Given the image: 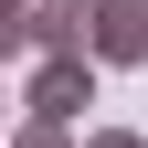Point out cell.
I'll list each match as a JSON object with an SVG mask.
<instances>
[{"label": "cell", "mask_w": 148, "mask_h": 148, "mask_svg": "<svg viewBox=\"0 0 148 148\" xmlns=\"http://www.w3.org/2000/svg\"><path fill=\"white\" fill-rule=\"evenodd\" d=\"M95 53H85V64H32L21 74V116H42V127H74V116H85V106H95Z\"/></svg>", "instance_id": "cell-1"}, {"label": "cell", "mask_w": 148, "mask_h": 148, "mask_svg": "<svg viewBox=\"0 0 148 148\" xmlns=\"http://www.w3.org/2000/svg\"><path fill=\"white\" fill-rule=\"evenodd\" d=\"M95 64H148V0H95Z\"/></svg>", "instance_id": "cell-2"}, {"label": "cell", "mask_w": 148, "mask_h": 148, "mask_svg": "<svg viewBox=\"0 0 148 148\" xmlns=\"http://www.w3.org/2000/svg\"><path fill=\"white\" fill-rule=\"evenodd\" d=\"M32 11H42V0H0V53H21V32H32Z\"/></svg>", "instance_id": "cell-3"}, {"label": "cell", "mask_w": 148, "mask_h": 148, "mask_svg": "<svg viewBox=\"0 0 148 148\" xmlns=\"http://www.w3.org/2000/svg\"><path fill=\"white\" fill-rule=\"evenodd\" d=\"M85 148H148V138H127V127H95V138H85Z\"/></svg>", "instance_id": "cell-4"}]
</instances>
